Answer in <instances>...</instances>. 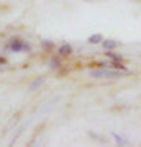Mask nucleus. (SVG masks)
<instances>
[{"instance_id": "nucleus-11", "label": "nucleus", "mask_w": 141, "mask_h": 147, "mask_svg": "<svg viewBox=\"0 0 141 147\" xmlns=\"http://www.w3.org/2000/svg\"><path fill=\"white\" fill-rule=\"evenodd\" d=\"M43 46H46V47H51V46H52V42H49V41H43Z\"/></svg>"}, {"instance_id": "nucleus-12", "label": "nucleus", "mask_w": 141, "mask_h": 147, "mask_svg": "<svg viewBox=\"0 0 141 147\" xmlns=\"http://www.w3.org/2000/svg\"><path fill=\"white\" fill-rule=\"evenodd\" d=\"M3 64H5V57H3V56H0V67H2Z\"/></svg>"}, {"instance_id": "nucleus-10", "label": "nucleus", "mask_w": 141, "mask_h": 147, "mask_svg": "<svg viewBox=\"0 0 141 147\" xmlns=\"http://www.w3.org/2000/svg\"><path fill=\"white\" fill-rule=\"evenodd\" d=\"M31 49V46L28 44V42H23V47H21V51H30Z\"/></svg>"}, {"instance_id": "nucleus-8", "label": "nucleus", "mask_w": 141, "mask_h": 147, "mask_svg": "<svg viewBox=\"0 0 141 147\" xmlns=\"http://www.w3.org/2000/svg\"><path fill=\"white\" fill-rule=\"evenodd\" d=\"M107 56H108L112 61H123V57H121L120 54H115V53H107Z\"/></svg>"}, {"instance_id": "nucleus-5", "label": "nucleus", "mask_w": 141, "mask_h": 147, "mask_svg": "<svg viewBox=\"0 0 141 147\" xmlns=\"http://www.w3.org/2000/svg\"><path fill=\"white\" fill-rule=\"evenodd\" d=\"M102 39H104V38H102V34H99V33L89 36V42H90V44H99V42H102Z\"/></svg>"}, {"instance_id": "nucleus-6", "label": "nucleus", "mask_w": 141, "mask_h": 147, "mask_svg": "<svg viewBox=\"0 0 141 147\" xmlns=\"http://www.w3.org/2000/svg\"><path fill=\"white\" fill-rule=\"evenodd\" d=\"M43 82H44V79H41V77H40V79H36L31 85H30V90H31V92H35V90L40 87V85H43Z\"/></svg>"}, {"instance_id": "nucleus-3", "label": "nucleus", "mask_w": 141, "mask_h": 147, "mask_svg": "<svg viewBox=\"0 0 141 147\" xmlns=\"http://www.w3.org/2000/svg\"><path fill=\"white\" fill-rule=\"evenodd\" d=\"M59 54L61 56H71L72 54V46L71 44H63V46L59 47Z\"/></svg>"}, {"instance_id": "nucleus-9", "label": "nucleus", "mask_w": 141, "mask_h": 147, "mask_svg": "<svg viewBox=\"0 0 141 147\" xmlns=\"http://www.w3.org/2000/svg\"><path fill=\"white\" fill-rule=\"evenodd\" d=\"M49 65H51V69H59L61 65H59V59H52L51 62H49Z\"/></svg>"}, {"instance_id": "nucleus-7", "label": "nucleus", "mask_w": 141, "mask_h": 147, "mask_svg": "<svg viewBox=\"0 0 141 147\" xmlns=\"http://www.w3.org/2000/svg\"><path fill=\"white\" fill-rule=\"evenodd\" d=\"M113 137H115V141L118 142V146H128V141H126L125 137L118 136V134H113Z\"/></svg>"}, {"instance_id": "nucleus-1", "label": "nucleus", "mask_w": 141, "mask_h": 147, "mask_svg": "<svg viewBox=\"0 0 141 147\" xmlns=\"http://www.w3.org/2000/svg\"><path fill=\"white\" fill-rule=\"evenodd\" d=\"M92 79H118V77H121L123 74L116 69V70H90L89 74Z\"/></svg>"}, {"instance_id": "nucleus-4", "label": "nucleus", "mask_w": 141, "mask_h": 147, "mask_svg": "<svg viewBox=\"0 0 141 147\" xmlns=\"http://www.w3.org/2000/svg\"><path fill=\"white\" fill-rule=\"evenodd\" d=\"M102 44H104V49L107 51V49H115V47L118 46V41H113V39H107V41H104Z\"/></svg>"}, {"instance_id": "nucleus-2", "label": "nucleus", "mask_w": 141, "mask_h": 147, "mask_svg": "<svg viewBox=\"0 0 141 147\" xmlns=\"http://www.w3.org/2000/svg\"><path fill=\"white\" fill-rule=\"evenodd\" d=\"M21 47H23V41H21L20 38H13V39L8 42V49H10L12 53H20Z\"/></svg>"}]
</instances>
